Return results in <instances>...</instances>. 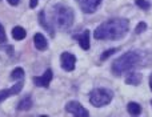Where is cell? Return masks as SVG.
I'll return each instance as SVG.
<instances>
[{"mask_svg": "<svg viewBox=\"0 0 152 117\" xmlns=\"http://www.w3.org/2000/svg\"><path fill=\"white\" fill-rule=\"evenodd\" d=\"M129 23L127 19H111L100 24L94 32V37L97 40H119L128 32Z\"/></svg>", "mask_w": 152, "mask_h": 117, "instance_id": "obj_1", "label": "cell"}, {"mask_svg": "<svg viewBox=\"0 0 152 117\" xmlns=\"http://www.w3.org/2000/svg\"><path fill=\"white\" fill-rule=\"evenodd\" d=\"M140 55L137 52H127L123 56L118 57L112 64V72L116 76H121L123 73L131 70L140 62Z\"/></svg>", "mask_w": 152, "mask_h": 117, "instance_id": "obj_2", "label": "cell"}, {"mask_svg": "<svg viewBox=\"0 0 152 117\" xmlns=\"http://www.w3.org/2000/svg\"><path fill=\"white\" fill-rule=\"evenodd\" d=\"M53 20L60 29H68L74 23V11L63 4L53 7Z\"/></svg>", "mask_w": 152, "mask_h": 117, "instance_id": "obj_3", "label": "cell"}, {"mask_svg": "<svg viewBox=\"0 0 152 117\" xmlns=\"http://www.w3.org/2000/svg\"><path fill=\"white\" fill-rule=\"evenodd\" d=\"M112 97H113V93L111 91L104 88H96L89 93V102L94 107L100 108L110 104L112 101Z\"/></svg>", "mask_w": 152, "mask_h": 117, "instance_id": "obj_4", "label": "cell"}, {"mask_svg": "<svg viewBox=\"0 0 152 117\" xmlns=\"http://www.w3.org/2000/svg\"><path fill=\"white\" fill-rule=\"evenodd\" d=\"M66 110L68 113H71V115L76 116V117H88L89 116L88 110H87L86 108H84L83 105H81L80 102H77V101H69V102H67Z\"/></svg>", "mask_w": 152, "mask_h": 117, "instance_id": "obj_5", "label": "cell"}, {"mask_svg": "<svg viewBox=\"0 0 152 117\" xmlns=\"http://www.w3.org/2000/svg\"><path fill=\"white\" fill-rule=\"evenodd\" d=\"M60 64H61V68H63L64 70L71 72V70L75 69L76 57L69 52H63L60 55Z\"/></svg>", "mask_w": 152, "mask_h": 117, "instance_id": "obj_6", "label": "cell"}, {"mask_svg": "<svg viewBox=\"0 0 152 117\" xmlns=\"http://www.w3.org/2000/svg\"><path fill=\"white\" fill-rule=\"evenodd\" d=\"M81 11L86 13H94L100 5L102 0H77Z\"/></svg>", "mask_w": 152, "mask_h": 117, "instance_id": "obj_7", "label": "cell"}, {"mask_svg": "<svg viewBox=\"0 0 152 117\" xmlns=\"http://www.w3.org/2000/svg\"><path fill=\"white\" fill-rule=\"evenodd\" d=\"M51 80H52V70L47 69L44 72V75L40 76V77H35L34 78V83L36 84L37 86H43V88H47L50 85Z\"/></svg>", "mask_w": 152, "mask_h": 117, "instance_id": "obj_8", "label": "cell"}, {"mask_svg": "<svg viewBox=\"0 0 152 117\" xmlns=\"http://www.w3.org/2000/svg\"><path fill=\"white\" fill-rule=\"evenodd\" d=\"M39 23H40V25L45 29V31L50 32L51 36H53V35H55V29H53L52 24L48 23L47 17H45V12H44V11H42V12L39 13Z\"/></svg>", "mask_w": 152, "mask_h": 117, "instance_id": "obj_9", "label": "cell"}, {"mask_svg": "<svg viewBox=\"0 0 152 117\" xmlns=\"http://www.w3.org/2000/svg\"><path fill=\"white\" fill-rule=\"evenodd\" d=\"M34 43H35V47L37 48L39 51H45L48 47V43L45 40V37L43 36L42 33H36L34 36Z\"/></svg>", "mask_w": 152, "mask_h": 117, "instance_id": "obj_10", "label": "cell"}, {"mask_svg": "<svg viewBox=\"0 0 152 117\" xmlns=\"http://www.w3.org/2000/svg\"><path fill=\"white\" fill-rule=\"evenodd\" d=\"M89 36H91V32H89L88 29H86V31L81 33V36L79 37V45L86 51L89 49Z\"/></svg>", "mask_w": 152, "mask_h": 117, "instance_id": "obj_11", "label": "cell"}, {"mask_svg": "<svg viewBox=\"0 0 152 117\" xmlns=\"http://www.w3.org/2000/svg\"><path fill=\"white\" fill-rule=\"evenodd\" d=\"M26 36H27V32H26V29L23 28V27H15V28L12 29V37L15 40H23V39H26Z\"/></svg>", "mask_w": 152, "mask_h": 117, "instance_id": "obj_12", "label": "cell"}, {"mask_svg": "<svg viewBox=\"0 0 152 117\" xmlns=\"http://www.w3.org/2000/svg\"><path fill=\"white\" fill-rule=\"evenodd\" d=\"M126 83L129 85H139L142 83V75L140 73H131L129 76H127Z\"/></svg>", "mask_w": 152, "mask_h": 117, "instance_id": "obj_13", "label": "cell"}, {"mask_svg": "<svg viewBox=\"0 0 152 117\" xmlns=\"http://www.w3.org/2000/svg\"><path fill=\"white\" fill-rule=\"evenodd\" d=\"M32 107V100L29 96H26L18 104V110H28Z\"/></svg>", "mask_w": 152, "mask_h": 117, "instance_id": "obj_14", "label": "cell"}, {"mask_svg": "<svg viewBox=\"0 0 152 117\" xmlns=\"http://www.w3.org/2000/svg\"><path fill=\"white\" fill-rule=\"evenodd\" d=\"M127 109H128L129 115H132V116H139L142 113V107L137 102H129L127 105Z\"/></svg>", "mask_w": 152, "mask_h": 117, "instance_id": "obj_15", "label": "cell"}, {"mask_svg": "<svg viewBox=\"0 0 152 117\" xmlns=\"http://www.w3.org/2000/svg\"><path fill=\"white\" fill-rule=\"evenodd\" d=\"M24 77V69L23 68H15V69L12 70V73H11V78L12 80H21V78Z\"/></svg>", "mask_w": 152, "mask_h": 117, "instance_id": "obj_16", "label": "cell"}, {"mask_svg": "<svg viewBox=\"0 0 152 117\" xmlns=\"http://www.w3.org/2000/svg\"><path fill=\"white\" fill-rule=\"evenodd\" d=\"M135 1V4L137 5V7H140L142 9H150V3L148 1H145V0H134Z\"/></svg>", "mask_w": 152, "mask_h": 117, "instance_id": "obj_17", "label": "cell"}, {"mask_svg": "<svg viewBox=\"0 0 152 117\" xmlns=\"http://www.w3.org/2000/svg\"><path fill=\"white\" fill-rule=\"evenodd\" d=\"M10 96H12V92H11V89H1V91H0V102L4 101V100L8 99Z\"/></svg>", "mask_w": 152, "mask_h": 117, "instance_id": "obj_18", "label": "cell"}, {"mask_svg": "<svg viewBox=\"0 0 152 117\" xmlns=\"http://www.w3.org/2000/svg\"><path fill=\"white\" fill-rule=\"evenodd\" d=\"M116 52H118V48H112V49H108V51H105V52H103V55L100 56V59H102V60H107L111 55H113V53H116Z\"/></svg>", "mask_w": 152, "mask_h": 117, "instance_id": "obj_19", "label": "cell"}, {"mask_svg": "<svg viewBox=\"0 0 152 117\" xmlns=\"http://www.w3.org/2000/svg\"><path fill=\"white\" fill-rule=\"evenodd\" d=\"M21 89H23V81H19L18 84H15V85L11 88V92H12V94H18Z\"/></svg>", "mask_w": 152, "mask_h": 117, "instance_id": "obj_20", "label": "cell"}, {"mask_svg": "<svg viewBox=\"0 0 152 117\" xmlns=\"http://www.w3.org/2000/svg\"><path fill=\"white\" fill-rule=\"evenodd\" d=\"M145 29H147V24L144 23V21H140L139 24H137V27L136 28H135V33H142L143 31H145Z\"/></svg>", "mask_w": 152, "mask_h": 117, "instance_id": "obj_21", "label": "cell"}, {"mask_svg": "<svg viewBox=\"0 0 152 117\" xmlns=\"http://www.w3.org/2000/svg\"><path fill=\"white\" fill-rule=\"evenodd\" d=\"M0 43H1V44H4V43H7V36H5L4 27L1 25V23H0Z\"/></svg>", "mask_w": 152, "mask_h": 117, "instance_id": "obj_22", "label": "cell"}, {"mask_svg": "<svg viewBox=\"0 0 152 117\" xmlns=\"http://www.w3.org/2000/svg\"><path fill=\"white\" fill-rule=\"evenodd\" d=\"M37 1H39V0H31V1H29V7L31 8H35L37 5Z\"/></svg>", "mask_w": 152, "mask_h": 117, "instance_id": "obj_23", "label": "cell"}, {"mask_svg": "<svg viewBox=\"0 0 152 117\" xmlns=\"http://www.w3.org/2000/svg\"><path fill=\"white\" fill-rule=\"evenodd\" d=\"M11 5H18L19 4V0H7Z\"/></svg>", "mask_w": 152, "mask_h": 117, "instance_id": "obj_24", "label": "cell"}, {"mask_svg": "<svg viewBox=\"0 0 152 117\" xmlns=\"http://www.w3.org/2000/svg\"><path fill=\"white\" fill-rule=\"evenodd\" d=\"M150 88H151V91H152V75L150 76Z\"/></svg>", "mask_w": 152, "mask_h": 117, "instance_id": "obj_25", "label": "cell"}]
</instances>
